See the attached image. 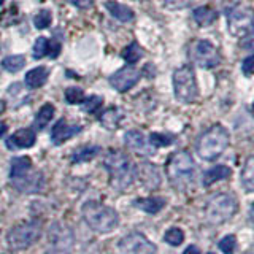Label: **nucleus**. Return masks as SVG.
Returning <instances> with one entry per match:
<instances>
[{"instance_id": "f257e3e1", "label": "nucleus", "mask_w": 254, "mask_h": 254, "mask_svg": "<svg viewBox=\"0 0 254 254\" xmlns=\"http://www.w3.org/2000/svg\"><path fill=\"white\" fill-rule=\"evenodd\" d=\"M81 214L86 224L97 234H108L119 224L118 211L97 200L86 202L81 208Z\"/></svg>"}, {"instance_id": "f03ea898", "label": "nucleus", "mask_w": 254, "mask_h": 254, "mask_svg": "<svg viewBox=\"0 0 254 254\" xmlns=\"http://www.w3.org/2000/svg\"><path fill=\"white\" fill-rule=\"evenodd\" d=\"M103 165L110 175L111 186L115 189L124 190L132 185L135 178V169L127 157L121 151H110V153L103 159Z\"/></svg>"}, {"instance_id": "7ed1b4c3", "label": "nucleus", "mask_w": 254, "mask_h": 254, "mask_svg": "<svg viewBox=\"0 0 254 254\" xmlns=\"http://www.w3.org/2000/svg\"><path fill=\"white\" fill-rule=\"evenodd\" d=\"M230 143V135L221 124L211 126L197 141V154L203 161H216Z\"/></svg>"}, {"instance_id": "20e7f679", "label": "nucleus", "mask_w": 254, "mask_h": 254, "mask_svg": "<svg viewBox=\"0 0 254 254\" xmlns=\"http://www.w3.org/2000/svg\"><path fill=\"white\" fill-rule=\"evenodd\" d=\"M167 177L175 188L185 189L186 186L192 185L195 175V164L186 151H177L173 153L167 162Z\"/></svg>"}, {"instance_id": "39448f33", "label": "nucleus", "mask_w": 254, "mask_h": 254, "mask_svg": "<svg viewBox=\"0 0 254 254\" xmlns=\"http://www.w3.org/2000/svg\"><path fill=\"white\" fill-rule=\"evenodd\" d=\"M238 202L232 194L221 192L213 195L205 205V218L210 224H222L235 216Z\"/></svg>"}, {"instance_id": "423d86ee", "label": "nucleus", "mask_w": 254, "mask_h": 254, "mask_svg": "<svg viewBox=\"0 0 254 254\" xmlns=\"http://www.w3.org/2000/svg\"><path fill=\"white\" fill-rule=\"evenodd\" d=\"M173 92L175 99L181 103H194L197 100L198 86L190 65H183L173 71Z\"/></svg>"}, {"instance_id": "0eeeda50", "label": "nucleus", "mask_w": 254, "mask_h": 254, "mask_svg": "<svg viewBox=\"0 0 254 254\" xmlns=\"http://www.w3.org/2000/svg\"><path fill=\"white\" fill-rule=\"evenodd\" d=\"M40 234H42V227L37 221H24L8 230L6 242L13 250H26L38 240Z\"/></svg>"}, {"instance_id": "6e6552de", "label": "nucleus", "mask_w": 254, "mask_h": 254, "mask_svg": "<svg viewBox=\"0 0 254 254\" xmlns=\"http://www.w3.org/2000/svg\"><path fill=\"white\" fill-rule=\"evenodd\" d=\"M48 243L50 254H71L75 245V235L65 222L56 221L48 229Z\"/></svg>"}, {"instance_id": "1a4fd4ad", "label": "nucleus", "mask_w": 254, "mask_h": 254, "mask_svg": "<svg viewBox=\"0 0 254 254\" xmlns=\"http://www.w3.org/2000/svg\"><path fill=\"white\" fill-rule=\"evenodd\" d=\"M189 58L202 68H214L221 64L218 48L208 40H194L189 45Z\"/></svg>"}, {"instance_id": "9d476101", "label": "nucleus", "mask_w": 254, "mask_h": 254, "mask_svg": "<svg viewBox=\"0 0 254 254\" xmlns=\"http://www.w3.org/2000/svg\"><path fill=\"white\" fill-rule=\"evenodd\" d=\"M227 29L234 37L251 35L253 30V13L250 8L234 6L227 10Z\"/></svg>"}, {"instance_id": "9b49d317", "label": "nucleus", "mask_w": 254, "mask_h": 254, "mask_svg": "<svg viewBox=\"0 0 254 254\" xmlns=\"http://www.w3.org/2000/svg\"><path fill=\"white\" fill-rule=\"evenodd\" d=\"M118 248L121 254H156L157 248L153 242L140 232H132L123 237L118 243Z\"/></svg>"}, {"instance_id": "f8f14e48", "label": "nucleus", "mask_w": 254, "mask_h": 254, "mask_svg": "<svg viewBox=\"0 0 254 254\" xmlns=\"http://www.w3.org/2000/svg\"><path fill=\"white\" fill-rule=\"evenodd\" d=\"M138 79H140V71L137 68L123 67L110 76V84L113 86L118 92H127L138 83Z\"/></svg>"}, {"instance_id": "ddd939ff", "label": "nucleus", "mask_w": 254, "mask_h": 254, "mask_svg": "<svg viewBox=\"0 0 254 254\" xmlns=\"http://www.w3.org/2000/svg\"><path fill=\"white\" fill-rule=\"evenodd\" d=\"M83 127L79 124H70L65 119H61L54 124L53 130H51V141L54 145H62L64 141H67L70 138H73L75 135L81 132Z\"/></svg>"}, {"instance_id": "4468645a", "label": "nucleus", "mask_w": 254, "mask_h": 254, "mask_svg": "<svg viewBox=\"0 0 254 254\" xmlns=\"http://www.w3.org/2000/svg\"><path fill=\"white\" fill-rule=\"evenodd\" d=\"M16 189H19L21 192H37L43 186V175L40 172H29L24 177L11 181Z\"/></svg>"}, {"instance_id": "2eb2a0df", "label": "nucleus", "mask_w": 254, "mask_h": 254, "mask_svg": "<svg viewBox=\"0 0 254 254\" xmlns=\"http://www.w3.org/2000/svg\"><path fill=\"white\" fill-rule=\"evenodd\" d=\"M135 175H138L143 186H146L148 189H156L161 185V173H159L157 167L153 164H148V162L140 164L138 169L135 170Z\"/></svg>"}, {"instance_id": "dca6fc26", "label": "nucleus", "mask_w": 254, "mask_h": 254, "mask_svg": "<svg viewBox=\"0 0 254 254\" xmlns=\"http://www.w3.org/2000/svg\"><path fill=\"white\" fill-rule=\"evenodd\" d=\"M35 140H37L35 130H32V129H18L10 138L6 140V146L8 148H14V149L32 148L35 145Z\"/></svg>"}, {"instance_id": "f3484780", "label": "nucleus", "mask_w": 254, "mask_h": 254, "mask_svg": "<svg viewBox=\"0 0 254 254\" xmlns=\"http://www.w3.org/2000/svg\"><path fill=\"white\" fill-rule=\"evenodd\" d=\"M230 175H232V170H230L229 167H226V165H214V167H211V169L206 170V172H203V175H202V185L205 188H208V186L214 185V183L229 178Z\"/></svg>"}, {"instance_id": "a211bd4d", "label": "nucleus", "mask_w": 254, "mask_h": 254, "mask_svg": "<svg viewBox=\"0 0 254 254\" xmlns=\"http://www.w3.org/2000/svg\"><path fill=\"white\" fill-rule=\"evenodd\" d=\"M48 76H50V70L45 65H40L27 71L26 78H24V83L30 89H38V87H42L48 81Z\"/></svg>"}, {"instance_id": "6ab92c4d", "label": "nucleus", "mask_w": 254, "mask_h": 254, "mask_svg": "<svg viewBox=\"0 0 254 254\" xmlns=\"http://www.w3.org/2000/svg\"><path fill=\"white\" fill-rule=\"evenodd\" d=\"M105 8L115 19L121 21V22H130L135 16V13L130 6L115 2V0H108V2H105Z\"/></svg>"}, {"instance_id": "aec40b11", "label": "nucleus", "mask_w": 254, "mask_h": 254, "mask_svg": "<svg viewBox=\"0 0 254 254\" xmlns=\"http://www.w3.org/2000/svg\"><path fill=\"white\" fill-rule=\"evenodd\" d=\"M192 19L195 21L197 26L200 27H210L211 24L218 21V13L213 10L211 6H198L192 11Z\"/></svg>"}, {"instance_id": "412c9836", "label": "nucleus", "mask_w": 254, "mask_h": 254, "mask_svg": "<svg viewBox=\"0 0 254 254\" xmlns=\"http://www.w3.org/2000/svg\"><path fill=\"white\" fill-rule=\"evenodd\" d=\"M133 205L141 211H146L149 214H156L165 206V198H162V197H143V198L133 200Z\"/></svg>"}, {"instance_id": "4be33fe9", "label": "nucleus", "mask_w": 254, "mask_h": 254, "mask_svg": "<svg viewBox=\"0 0 254 254\" xmlns=\"http://www.w3.org/2000/svg\"><path fill=\"white\" fill-rule=\"evenodd\" d=\"M32 170V161L27 156H18L13 157L10 162V178L11 180H18L24 177L26 173Z\"/></svg>"}, {"instance_id": "5701e85b", "label": "nucleus", "mask_w": 254, "mask_h": 254, "mask_svg": "<svg viewBox=\"0 0 254 254\" xmlns=\"http://www.w3.org/2000/svg\"><path fill=\"white\" fill-rule=\"evenodd\" d=\"M123 118H124V113L119 108L115 107V108H108L107 111H103V115L100 116V123L105 129L115 130L119 127V124H121Z\"/></svg>"}, {"instance_id": "b1692460", "label": "nucleus", "mask_w": 254, "mask_h": 254, "mask_svg": "<svg viewBox=\"0 0 254 254\" xmlns=\"http://www.w3.org/2000/svg\"><path fill=\"white\" fill-rule=\"evenodd\" d=\"M124 140H126V145L129 146L130 149L137 151V153H148L145 135H143L140 130H129V132H126Z\"/></svg>"}, {"instance_id": "393cba45", "label": "nucleus", "mask_w": 254, "mask_h": 254, "mask_svg": "<svg viewBox=\"0 0 254 254\" xmlns=\"http://www.w3.org/2000/svg\"><path fill=\"white\" fill-rule=\"evenodd\" d=\"M56 113V108L51 103H45V105L37 111L35 119H34V127L37 130H42L45 127L51 123V119Z\"/></svg>"}, {"instance_id": "a878e982", "label": "nucleus", "mask_w": 254, "mask_h": 254, "mask_svg": "<svg viewBox=\"0 0 254 254\" xmlns=\"http://www.w3.org/2000/svg\"><path fill=\"white\" fill-rule=\"evenodd\" d=\"M240 180H242V186L246 192H253L254 190V157L253 156L246 159V162L242 169Z\"/></svg>"}, {"instance_id": "bb28decb", "label": "nucleus", "mask_w": 254, "mask_h": 254, "mask_svg": "<svg viewBox=\"0 0 254 254\" xmlns=\"http://www.w3.org/2000/svg\"><path fill=\"white\" fill-rule=\"evenodd\" d=\"M102 148L97 146V145H87V146H81L78 148L73 156H71V162H87L91 161V159H94L95 156L100 154Z\"/></svg>"}, {"instance_id": "cd10ccee", "label": "nucleus", "mask_w": 254, "mask_h": 254, "mask_svg": "<svg viewBox=\"0 0 254 254\" xmlns=\"http://www.w3.org/2000/svg\"><path fill=\"white\" fill-rule=\"evenodd\" d=\"M24 65H26V56H22V54L6 56V58L2 61L3 70L10 71V73H18L19 70L24 68Z\"/></svg>"}, {"instance_id": "c85d7f7f", "label": "nucleus", "mask_w": 254, "mask_h": 254, "mask_svg": "<svg viewBox=\"0 0 254 254\" xmlns=\"http://www.w3.org/2000/svg\"><path fill=\"white\" fill-rule=\"evenodd\" d=\"M121 56L127 64H137L143 58V50L137 42H132L130 45H127L124 48Z\"/></svg>"}, {"instance_id": "c756f323", "label": "nucleus", "mask_w": 254, "mask_h": 254, "mask_svg": "<svg viewBox=\"0 0 254 254\" xmlns=\"http://www.w3.org/2000/svg\"><path fill=\"white\" fill-rule=\"evenodd\" d=\"M164 242L172 246H180L185 242V232L180 227H172L164 234Z\"/></svg>"}, {"instance_id": "7c9ffc66", "label": "nucleus", "mask_w": 254, "mask_h": 254, "mask_svg": "<svg viewBox=\"0 0 254 254\" xmlns=\"http://www.w3.org/2000/svg\"><path fill=\"white\" fill-rule=\"evenodd\" d=\"M50 53V42L45 37H38L32 48V54H34V59H43L45 56Z\"/></svg>"}, {"instance_id": "2f4dec72", "label": "nucleus", "mask_w": 254, "mask_h": 254, "mask_svg": "<svg viewBox=\"0 0 254 254\" xmlns=\"http://www.w3.org/2000/svg\"><path fill=\"white\" fill-rule=\"evenodd\" d=\"M218 248L221 250L222 254H234L237 250V237L235 235H226L222 237L219 243H218Z\"/></svg>"}, {"instance_id": "473e14b6", "label": "nucleus", "mask_w": 254, "mask_h": 254, "mask_svg": "<svg viewBox=\"0 0 254 254\" xmlns=\"http://www.w3.org/2000/svg\"><path fill=\"white\" fill-rule=\"evenodd\" d=\"M149 141H151V145L157 146V148L169 146V145H172V143H173V135L162 133V132H154V133L149 135Z\"/></svg>"}, {"instance_id": "72a5a7b5", "label": "nucleus", "mask_w": 254, "mask_h": 254, "mask_svg": "<svg viewBox=\"0 0 254 254\" xmlns=\"http://www.w3.org/2000/svg\"><path fill=\"white\" fill-rule=\"evenodd\" d=\"M103 105V99L100 95H91L89 99H84L83 100V110L86 113H97V111L102 108Z\"/></svg>"}, {"instance_id": "f704fd0d", "label": "nucleus", "mask_w": 254, "mask_h": 254, "mask_svg": "<svg viewBox=\"0 0 254 254\" xmlns=\"http://www.w3.org/2000/svg\"><path fill=\"white\" fill-rule=\"evenodd\" d=\"M65 100L70 105H76V103H83L84 100V92L79 87H67L65 89Z\"/></svg>"}, {"instance_id": "c9c22d12", "label": "nucleus", "mask_w": 254, "mask_h": 254, "mask_svg": "<svg viewBox=\"0 0 254 254\" xmlns=\"http://www.w3.org/2000/svg\"><path fill=\"white\" fill-rule=\"evenodd\" d=\"M51 21H53V16H51V11H48V10H42L34 16V26L37 29H46L51 24Z\"/></svg>"}, {"instance_id": "e433bc0d", "label": "nucleus", "mask_w": 254, "mask_h": 254, "mask_svg": "<svg viewBox=\"0 0 254 254\" xmlns=\"http://www.w3.org/2000/svg\"><path fill=\"white\" fill-rule=\"evenodd\" d=\"M194 0H164V6L167 8V10H183V8L189 6L190 3H192Z\"/></svg>"}, {"instance_id": "4c0bfd02", "label": "nucleus", "mask_w": 254, "mask_h": 254, "mask_svg": "<svg viewBox=\"0 0 254 254\" xmlns=\"http://www.w3.org/2000/svg\"><path fill=\"white\" fill-rule=\"evenodd\" d=\"M253 65H254V58H253V56H248V58H246L243 61V64H242V70H243V73L246 76H251V73H253Z\"/></svg>"}, {"instance_id": "58836bf2", "label": "nucleus", "mask_w": 254, "mask_h": 254, "mask_svg": "<svg viewBox=\"0 0 254 254\" xmlns=\"http://www.w3.org/2000/svg\"><path fill=\"white\" fill-rule=\"evenodd\" d=\"M59 53H61V43L53 40V42L50 43V53H48V56H51L53 59H56L59 56Z\"/></svg>"}, {"instance_id": "ea45409f", "label": "nucleus", "mask_w": 254, "mask_h": 254, "mask_svg": "<svg viewBox=\"0 0 254 254\" xmlns=\"http://www.w3.org/2000/svg\"><path fill=\"white\" fill-rule=\"evenodd\" d=\"M95 0H73V3L78 6V8H81V10H86V8H89L94 5Z\"/></svg>"}, {"instance_id": "a19ab883", "label": "nucleus", "mask_w": 254, "mask_h": 254, "mask_svg": "<svg viewBox=\"0 0 254 254\" xmlns=\"http://www.w3.org/2000/svg\"><path fill=\"white\" fill-rule=\"evenodd\" d=\"M183 254H202V253H200V250H198L195 245H190V246H188V248L185 250V253H183Z\"/></svg>"}, {"instance_id": "79ce46f5", "label": "nucleus", "mask_w": 254, "mask_h": 254, "mask_svg": "<svg viewBox=\"0 0 254 254\" xmlns=\"http://www.w3.org/2000/svg\"><path fill=\"white\" fill-rule=\"evenodd\" d=\"M6 130V124L5 123H0V135H3Z\"/></svg>"}, {"instance_id": "37998d69", "label": "nucleus", "mask_w": 254, "mask_h": 254, "mask_svg": "<svg viewBox=\"0 0 254 254\" xmlns=\"http://www.w3.org/2000/svg\"><path fill=\"white\" fill-rule=\"evenodd\" d=\"M5 111V102L3 100H0V115H2Z\"/></svg>"}, {"instance_id": "c03bdc74", "label": "nucleus", "mask_w": 254, "mask_h": 254, "mask_svg": "<svg viewBox=\"0 0 254 254\" xmlns=\"http://www.w3.org/2000/svg\"><path fill=\"white\" fill-rule=\"evenodd\" d=\"M135 2H146V0H135Z\"/></svg>"}, {"instance_id": "a18cd8bd", "label": "nucleus", "mask_w": 254, "mask_h": 254, "mask_svg": "<svg viewBox=\"0 0 254 254\" xmlns=\"http://www.w3.org/2000/svg\"><path fill=\"white\" fill-rule=\"evenodd\" d=\"M3 3V0H0V5H2Z\"/></svg>"}, {"instance_id": "49530a36", "label": "nucleus", "mask_w": 254, "mask_h": 254, "mask_svg": "<svg viewBox=\"0 0 254 254\" xmlns=\"http://www.w3.org/2000/svg\"><path fill=\"white\" fill-rule=\"evenodd\" d=\"M206 254H214V253H206Z\"/></svg>"}, {"instance_id": "de8ad7c7", "label": "nucleus", "mask_w": 254, "mask_h": 254, "mask_svg": "<svg viewBox=\"0 0 254 254\" xmlns=\"http://www.w3.org/2000/svg\"><path fill=\"white\" fill-rule=\"evenodd\" d=\"M45 254H50V253H45Z\"/></svg>"}]
</instances>
